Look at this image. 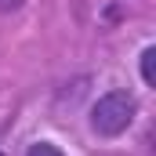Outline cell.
I'll use <instances>...</instances> for the list:
<instances>
[{"label": "cell", "instance_id": "7a4b0ae2", "mask_svg": "<svg viewBox=\"0 0 156 156\" xmlns=\"http://www.w3.org/2000/svg\"><path fill=\"white\" fill-rule=\"evenodd\" d=\"M153 62H156V47L149 44V47H142V55H138V73H142V83H145V87H156V69H153Z\"/></svg>", "mask_w": 156, "mask_h": 156}, {"label": "cell", "instance_id": "3957f363", "mask_svg": "<svg viewBox=\"0 0 156 156\" xmlns=\"http://www.w3.org/2000/svg\"><path fill=\"white\" fill-rule=\"evenodd\" d=\"M26 156H66V153H62V145H55L51 138H37V142L26 149Z\"/></svg>", "mask_w": 156, "mask_h": 156}, {"label": "cell", "instance_id": "277c9868", "mask_svg": "<svg viewBox=\"0 0 156 156\" xmlns=\"http://www.w3.org/2000/svg\"><path fill=\"white\" fill-rule=\"evenodd\" d=\"M22 0H0V11H18Z\"/></svg>", "mask_w": 156, "mask_h": 156}, {"label": "cell", "instance_id": "6da1fadb", "mask_svg": "<svg viewBox=\"0 0 156 156\" xmlns=\"http://www.w3.org/2000/svg\"><path fill=\"white\" fill-rule=\"evenodd\" d=\"M134 116H138V98L127 87H113L94 98V105L87 113V127L98 138H120L134 127Z\"/></svg>", "mask_w": 156, "mask_h": 156}]
</instances>
